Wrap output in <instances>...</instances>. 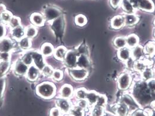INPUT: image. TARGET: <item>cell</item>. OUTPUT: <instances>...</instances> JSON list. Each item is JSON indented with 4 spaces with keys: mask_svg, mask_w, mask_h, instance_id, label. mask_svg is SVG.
I'll return each mask as SVG.
<instances>
[{
    "mask_svg": "<svg viewBox=\"0 0 155 116\" xmlns=\"http://www.w3.org/2000/svg\"><path fill=\"white\" fill-rule=\"evenodd\" d=\"M134 7L147 12H153L155 5L152 0H130Z\"/></svg>",
    "mask_w": 155,
    "mask_h": 116,
    "instance_id": "cell-2",
    "label": "cell"
},
{
    "mask_svg": "<svg viewBox=\"0 0 155 116\" xmlns=\"http://www.w3.org/2000/svg\"><path fill=\"white\" fill-rule=\"evenodd\" d=\"M132 78L128 73H123L119 77L118 86L122 90H127L130 85Z\"/></svg>",
    "mask_w": 155,
    "mask_h": 116,
    "instance_id": "cell-7",
    "label": "cell"
},
{
    "mask_svg": "<svg viewBox=\"0 0 155 116\" xmlns=\"http://www.w3.org/2000/svg\"><path fill=\"white\" fill-rule=\"evenodd\" d=\"M28 69V67L23 63L22 60H18L14 65V71L15 73L19 76H24L26 75Z\"/></svg>",
    "mask_w": 155,
    "mask_h": 116,
    "instance_id": "cell-9",
    "label": "cell"
},
{
    "mask_svg": "<svg viewBox=\"0 0 155 116\" xmlns=\"http://www.w3.org/2000/svg\"><path fill=\"white\" fill-rule=\"evenodd\" d=\"M124 25L133 26L137 23L139 21L138 17L134 14H126L124 16Z\"/></svg>",
    "mask_w": 155,
    "mask_h": 116,
    "instance_id": "cell-20",
    "label": "cell"
},
{
    "mask_svg": "<svg viewBox=\"0 0 155 116\" xmlns=\"http://www.w3.org/2000/svg\"><path fill=\"white\" fill-rule=\"evenodd\" d=\"M31 45L32 43L31 39L25 36L18 41V46L20 49L24 50L30 49L31 47Z\"/></svg>",
    "mask_w": 155,
    "mask_h": 116,
    "instance_id": "cell-25",
    "label": "cell"
},
{
    "mask_svg": "<svg viewBox=\"0 0 155 116\" xmlns=\"http://www.w3.org/2000/svg\"><path fill=\"white\" fill-rule=\"evenodd\" d=\"M98 94L95 91H87L86 97V100L87 101L89 105H96L97 98H98Z\"/></svg>",
    "mask_w": 155,
    "mask_h": 116,
    "instance_id": "cell-26",
    "label": "cell"
},
{
    "mask_svg": "<svg viewBox=\"0 0 155 116\" xmlns=\"http://www.w3.org/2000/svg\"><path fill=\"white\" fill-rule=\"evenodd\" d=\"M78 56L77 53L72 50L67 52L66 57L64 58V63L67 67L70 69L77 67V62Z\"/></svg>",
    "mask_w": 155,
    "mask_h": 116,
    "instance_id": "cell-6",
    "label": "cell"
},
{
    "mask_svg": "<svg viewBox=\"0 0 155 116\" xmlns=\"http://www.w3.org/2000/svg\"><path fill=\"white\" fill-rule=\"evenodd\" d=\"M66 48L63 46L58 47L56 48L54 51V58L59 60H64L66 55Z\"/></svg>",
    "mask_w": 155,
    "mask_h": 116,
    "instance_id": "cell-22",
    "label": "cell"
},
{
    "mask_svg": "<svg viewBox=\"0 0 155 116\" xmlns=\"http://www.w3.org/2000/svg\"><path fill=\"white\" fill-rule=\"evenodd\" d=\"M134 68L138 72H142L146 68V65L144 62L140 60H137L134 63Z\"/></svg>",
    "mask_w": 155,
    "mask_h": 116,
    "instance_id": "cell-42",
    "label": "cell"
},
{
    "mask_svg": "<svg viewBox=\"0 0 155 116\" xmlns=\"http://www.w3.org/2000/svg\"><path fill=\"white\" fill-rule=\"evenodd\" d=\"M5 11H7V9H6V7L5 6V5H4L2 4H0V15L2 13H3Z\"/></svg>",
    "mask_w": 155,
    "mask_h": 116,
    "instance_id": "cell-53",
    "label": "cell"
},
{
    "mask_svg": "<svg viewBox=\"0 0 155 116\" xmlns=\"http://www.w3.org/2000/svg\"><path fill=\"white\" fill-rule=\"evenodd\" d=\"M73 95V88L71 85L68 84H65L61 87L60 90V95L61 98L68 99L71 98Z\"/></svg>",
    "mask_w": 155,
    "mask_h": 116,
    "instance_id": "cell-13",
    "label": "cell"
},
{
    "mask_svg": "<svg viewBox=\"0 0 155 116\" xmlns=\"http://www.w3.org/2000/svg\"><path fill=\"white\" fill-rule=\"evenodd\" d=\"M120 5L123 10L126 14L134 13V7L130 0H122Z\"/></svg>",
    "mask_w": 155,
    "mask_h": 116,
    "instance_id": "cell-21",
    "label": "cell"
},
{
    "mask_svg": "<svg viewBox=\"0 0 155 116\" xmlns=\"http://www.w3.org/2000/svg\"><path fill=\"white\" fill-rule=\"evenodd\" d=\"M10 53L8 52H0L1 62H10L11 59Z\"/></svg>",
    "mask_w": 155,
    "mask_h": 116,
    "instance_id": "cell-45",
    "label": "cell"
},
{
    "mask_svg": "<svg viewBox=\"0 0 155 116\" xmlns=\"http://www.w3.org/2000/svg\"><path fill=\"white\" fill-rule=\"evenodd\" d=\"M142 77L145 81H149L150 80H152L153 77V72L151 68H146L142 72Z\"/></svg>",
    "mask_w": 155,
    "mask_h": 116,
    "instance_id": "cell-29",
    "label": "cell"
},
{
    "mask_svg": "<svg viewBox=\"0 0 155 116\" xmlns=\"http://www.w3.org/2000/svg\"><path fill=\"white\" fill-rule=\"evenodd\" d=\"M154 36H155V31H154Z\"/></svg>",
    "mask_w": 155,
    "mask_h": 116,
    "instance_id": "cell-57",
    "label": "cell"
},
{
    "mask_svg": "<svg viewBox=\"0 0 155 116\" xmlns=\"http://www.w3.org/2000/svg\"><path fill=\"white\" fill-rule=\"evenodd\" d=\"M124 25V20L123 15H116L111 20V26L114 29H120Z\"/></svg>",
    "mask_w": 155,
    "mask_h": 116,
    "instance_id": "cell-17",
    "label": "cell"
},
{
    "mask_svg": "<svg viewBox=\"0 0 155 116\" xmlns=\"http://www.w3.org/2000/svg\"><path fill=\"white\" fill-rule=\"evenodd\" d=\"M2 23V22H1V19H0V24Z\"/></svg>",
    "mask_w": 155,
    "mask_h": 116,
    "instance_id": "cell-56",
    "label": "cell"
},
{
    "mask_svg": "<svg viewBox=\"0 0 155 116\" xmlns=\"http://www.w3.org/2000/svg\"><path fill=\"white\" fill-rule=\"evenodd\" d=\"M149 114L147 111H144L142 110H136L133 111L132 116H149Z\"/></svg>",
    "mask_w": 155,
    "mask_h": 116,
    "instance_id": "cell-47",
    "label": "cell"
},
{
    "mask_svg": "<svg viewBox=\"0 0 155 116\" xmlns=\"http://www.w3.org/2000/svg\"><path fill=\"white\" fill-rule=\"evenodd\" d=\"M6 34V28L5 24L2 23L0 24V40L4 38Z\"/></svg>",
    "mask_w": 155,
    "mask_h": 116,
    "instance_id": "cell-48",
    "label": "cell"
},
{
    "mask_svg": "<svg viewBox=\"0 0 155 116\" xmlns=\"http://www.w3.org/2000/svg\"><path fill=\"white\" fill-rule=\"evenodd\" d=\"M90 65V60L87 55H80L78 56V62H77V67L80 68L87 69L89 68Z\"/></svg>",
    "mask_w": 155,
    "mask_h": 116,
    "instance_id": "cell-16",
    "label": "cell"
},
{
    "mask_svg": "<svg viewBox=\"0 0 155 116\" xmlns=\"http://www.w3.org/2000/svg\"><path fill=\"white\" fill-rule=\"evenodd\" d=\"M31 22L34 26L41 27L45 23V19L43 14L38 12H35L30 16Z\"/></svg>",
    "mask_w": 155,
    "mask_h": 116,
    "instance_id": "cell-12",
    "label": "cell"
},
{
    "mask_svg": "<svg viewBox=\"0 0 155 116\" xmlns=\"http://www.w3.org/2000/svg\"><path fill=\"white\" fill-rule=\"evenodd\" d=\"M54 47L50 43H46L43 44L41 47V54L43 56H50L54 53Z\"/></svg>",
    "mask_w": 155,
    "mask_h": 116,
    "instance_id": "cell-19",
    "label": "cell"
},
{
    "mask_svg": "<svg viewBox=\"0 0 155 116\" xmlns=\"http://www.w3.org/2000/svg\"><path fill=\"white\" fill-rule=\"evenodd\" d=\"M72 116L71 115H70V114H66V115H64V116Z\"/></svg>",
    "mask_w": 155,
    "mask_h": 116,
    "instance_id": "cell-54",
    "label": "cell"
},
{
    "mask_svg": "<svg viewBox=\"0 0 155 116\" xmlns=\"http://www.w3.org/2000/svg\"><path fill=\"white\" fill-rule=\"evenodd\" d=\"M11 35L14 39L19 41L24 37H25V29L22 26H20L16 28L12 29L11 31Z\"/></svg>",
    "mask_w": 155,
    "mask_h": 116,
    "instance_id": "cell-15",
    "label": "cell"
},
{
    "mask_svg": "<svg viewBox=\"0 0 155 116\" xmlns=\"http://www.w3.org/2000/svg\"><path fill=\"white\" fill-rule=\"evenodd\" d=\"M75 23L79 26H83L87 23V19L86 16L82 14H79L75 17Z\"/></svg>",
    "mask_w": 155,
    "mask_h": 116,
    "instance_id": "cell-37",
    "label": "cell"
},
{
    "mask_svg": "<svg viewBox=\"0 0 155 116\" xmlns=\"http://www.w3.org/2000/svg\"><path fill=\"white\" fill-rule=\"evenodd\" d=\"M5 88V78L2 77L0 78V98L2 96Z\"/></svg>",
    "mask_w": 155,
    "mask_h": 116,
    "instance_id": "cell-49",
    "label": "cell"
},
{
    "mask_svg": "<svg viewBox=\"0 0 155 116\" xmlns=\"http://www.w3.org/2000/svg\"><path fill=\"white\" fill-rule=\"evenodd\" d=\"M106 103H107V98L105 95H98L97 100V102L96 104V105L104 107V106L106 105Z\"/></svg>",
    "mask_w": 155,
    "mask_h": 116,
    "instance_id": "cell-43",
    "label": "cell"
},
{
    "mask_svg": "<svg viewBox=\"0 0 155 116\" xmlns=\"http://www.w3.org/2000/svg\"><path fill=\"white\" fill-rule=\"evenodd\" d=\"M121 103L127 105L129 110L132 109V110H137L138 106L136 101L133 100V97L129 95H124L122 97V101Z\"/></svg>",
    "mask_w": 155,
    "mask_h": 116,
    "instance_id": "cell-14",
    "label": "cell"
},
{
    "mask_svg": "<svg viewBox=\"0 0 155 116\" xmlns=\"http://www.w3.org/2000/svg\"><path fill=\"white\" fill-rule=\"evenodd\" d=\"M126 45L129 47L133 48L137 46L139 43V37L136 35H130L128 36L126 39Z\"/></svg>",
    "mask_w": 155,
    "mask_h": 116,
    "instance_id": "cell-27",
    "label": "cell"
},
{
    "mask_svg": "<svg viewBox=\"0 0 155 116\" xmlns=\"http://www.w3.org/2000/svg\"><path fill=\"white\" fill-rule=\"evenodd\" d=\"M61 15V11L54 6H47L43 12L45 20L52 22Z\"/></svg>",
    "mask_w": 155,
    "mask_h": 116,
    "instance_id": "cell-3",
    "label": "cell"
},
{
    "mask_svg": "<svg viewBox=\"0 0 155 116\" xmlns=\"http://www.w3.org/2000/svg\"><path fill=\"white\" fill-rule=\"evenodd\" d=\"M147 86L150 91L155 92V80H149L147 84Z\"/></svg>",
    "mask_w": 155,
    "mask_h": 116,
    "instance_id": "cell-50",
    "label": "cell"
},
{
    "mask_svg": "<svg viewBox=\"0 0 155 116\" xmlns=\"http://www.w3.org/2000/svg\"><path fill=\"white\" fill-rule=\"evenodd\" d=\"M13 41L9 38H3L0 40V52L10 53L14 49Z\"/></svg>",
    "mask_w": 155,
    "mask_h": 116,
    "instance_id": "cell-8",
    "label": "cell"
},
{
    "mask_svg": "<svg viewBox=\"0 0 155 116\" xmlns=\"http://www.w3.org/2000/svg\"><path fill=\"white\" fill-rule=\"evenodd\" d=\"M10 62H1L0 63V77L4 75L9 69Z\"/></svg>",
    "mask_w": 155,
    "mask_h": 116,
    "instance_id": "cell-39",
    "label": "cell"
},
{
    "mask_svg": "<svg viewBox=\"0 0 155 116\" xmlns=\"http://www.w3.org/2000/svg\"><path fill=\"white\" fill-rule=\"evenodd\" d=\"M87 93V91L85 88H81L78 89V90L76 91L75 95L78 100H83V99H86Z\"/></svg>",
    "mask_w": 155,
    "mask_h": 116,
    "instance_id": "cell-40",
    "label": "cell"
},
{
    "mask_svg": "<svg viewBox=\"0 0 155 116\" xmlns=\"http://www.w3.org/2000/svg\"><path fill=\"white\" fill-rule=\"evenodd\" d=\"M70 76L76 81H83L86 79L88 75V71L86 69L74 68L69 70Z\"/></svg>",
    "mask_w": 155,
    "mask_h": 116,
    "instance_id": "cell-4",
    "label": "cell"
},
{
    "mask_svg": "<svg viewBox=\"0 0 155 116\" xmlns=\"http://www.w3.org/2000/svg\"><path fill=\"white\" fill-rule=\"evenodd\" d=\"M131 56V52L128 47H123L118 52V57L123 61H127Z\"/></svg>",
    "mask_w": 155,
    "mask_h": 116,
    "instance_id": "cell-23",
    "label": "cell"
},
{
    "mask_svg": "<svg viewBox=\"0 0 155 116\" xmlns=\"http://www.w3.org/2000/svg\"><path fill=\"white\" fill-rule=\"evenodd\" d=\"M51 77L55 81H60L63 78V72L60 70H54Z\"/></svg>",
    "mask_w": 155,
    "mask_h": 116,
    "instance_id": "cell-41",
    "label": "cell"
},
{
    "mask_svg": "<svg viewBox=\"0 0 155 116\" xmlns=\"http://www.w3.org/2000/svg\"><path fill=\"white\" fill-rule=\"evenodd\" d=\"M36 93L43 98L51 99L55 96L56 87L51 82H43L37 87Z\"/></svg>",
    "mask_w": 155,
    "mask_h": 116,
    "instance_id": "cell-1",
    "label": "cell"
},
{
    "mask_svg": "<svg viewBox=\"0 0 155 116\" xmlns=\"http://www.w3.org/2000/svg\"><path fill=\"white\" fill-rule=\"evenodd\" d=\"M104 107L98 105H95L91 111V116H104Z\"/></svg>",
    "mask_w": 155,
    "mask_h": 116,
    "instance_id": "cell-30",
    "label": "cell"
},
{
    "mask_svg": "<svg viewBox=\"0 0 155 116\" xmlns=\"http://www.w3.org/2000/svg\"><path fill=\"white\" fill-rule=\"evenodd\" d=\"M37 34V30L34 26H29L25 29V36L31 39Z\"/></svg>",
    "mask_w": 155,
    "mask_h": 116,
    "instance_id": "cell-28",
    "label": "cell"
},
{
    "mask_svg": "<svg viewBox=\"0 0 155 116\" xmlns=\"http://www.w3.org/2000/svg\"><path fill=\"white\" fill-rule=\"evenodd\" d=\"M144 52L150 56L154 55L155 54V43H147L144 47Z\"/></svg>",
    "mask_w": 155,
    "mask_h": 116,
    "instance_id": "cell-35",
    "label": "cell"
},
{
    "mask_svg": "<svg viewBox=\"0 0 155 116\" xmlns=\"http://www.w3.org/2000/svg\"><path fill=\"white\" fill-rule=\"evenodd\" d=\"M62 114L63 113L61 110L57 107L51 108L49 113L50 116H63Z\"/></svg>",
    "mask_w": 155,
    "mask_h": 116,
    "instance_id": "cell-46",
    "label": "cell"
},
{
    "mask_svg": "<svg viewBox=\"0 0 155 116\" xmlns=\"http://www.w3.org/2000/svg\"><path fill=\"white\" fill-rule=\"evenodd\" d=\"M22 62L24 63L28 67L33 65V59L31 55V53H27L24 55V56L21 58Z\"/></svg>",
    "mask_w": 155,
    "mask_h": 116,
    "instance_id": "cell-34",
    "label": "cell"
},
{
    "mask_svg": "<svg viewBox=\"0 0 155 116\" xmlns=\"http://www.w3.org/2000/svg\"><path fill=\"white\" fill-rule=\"evenodd\" d=\"M144 54V49L141 46H136L133 47L132 51V57L133 59L139 60L142 58Z\"/></svg>",
    "mask_w": 155,
    "mask_h": 116,
    "instance_id": "cell-24",
    "label": "cell"
},
{
    "mask_svg": "<svg viewBox=\"0 0 155 116\" xmlns=\"http://www.w3.org/2000/svg\"><path fill=\"white\" fill-rule=\"evenodd\" d=\"M109 1L111 7L116 9L120 5L122 0H109Z\"/></svg>",
    "mask_w": 155,
    "mask_h": 116,
    "instance_id": "cell-51",
    "label": "cell"
},
{
    "mask_svg": "<svg viewBox=\"0 0 155 116\" xmlns=\"http://www.w3.org/2000/svg\"><path fill=\"white\" fill-rule=\"evenodd\" d=\"M12 17H13V15L11 12L7 10L1 14L0 19H1L2 23L8 24L10 22Z\"/></svg>",
    "mask_w": 155,
    "mask_h": 116,
    "instance_id": "cell-31",
    "label": "cell"
},
{
    "mask_svg": "<svg viewBox=\"0 0 155 116\" xmlns=\"http://www.w3.org/2000/svg\"><path fill=\"white\" fill-rule=\"evenodd\" d=\"M87 49L85 45H81L78 49V52L80 53V55H86Z\"/></svg>",
    "mask_w": 155,
    "mask_h": 116,
    "instance_id": "cell-52",
    "label": "cell"
},
{
    "mask_svg": "<svg viewBox=\"0 0 155 116\" xmlns=\"http://www.w3.org/2000/svg\"><path fill=\"white\" fill-rule=\"evenodd\" d=\"M69 114L72 116H84V110L76 105L71 108Z\"/></svg>",
    "mask_w": 155,
    "mask_h": 116,
    "instance_id": "cell-33",
    "label": "cell"
},
{
    "mask_svg": "<svg viewBox=\"0 0 155 116\" xmlns=\"http://www.w3.org/2000/svg\"><path fill=\"white\" fill-rule=\"evenodd\" d=\"M8 24L11 29L16 28L20 26H21V19L17 16H13L12 17L10 22Z\"/></svg>",
    "mask_w": 155,
    "mask_h": 116,
    "instance_id": "cell-36",
    "label": "cell"
},
{
    "mask_svg": "<svg viewBox=\"0 0 155 116\" xmlns=\"http://www.w3.org/2000/svg\"><path fill=\"white\" fill-rule=\"evenodd\" d=\"M31 55L33 59L34 65L41 70L45 66L43 56L41 54V53H38L36 52H31Z\"/></svg>",
    "mask_w": 155,
    "mask_h": 116,
    "instance_id": "cell-11",
    "label": "cell"
},
{
    "mask_svg": "<svg viewBox=\"0 0 155 116\" xmlns=\"http://www.w3.org/2000/svg\"><path fill=\"white\" fill-rule=\"evenodd\" d=\"M153 25H154V26L155 27V19L154 20V21H153Z\"/></svg>",
    "mask_w": 155,
    "mask_h": 116,
    "instance_id": "cell-55",
    "label": "cell"
},
{
    "mask_svg": "<svg viewBox=\"0 0 155 116\" xmlns=\"http://www.w3.org/2000/svg\"><path fill=\"white\" fill-rule=\"evenodd\" d=\"M55 105L58 108L63 114H68L73 107L71 102L66 98H58L55 101Z\"/></svg>",
    "mask_w": 155,
    "mask_h": 116,
    "instance_id": "cell-5",
    "label": "cell"
},
{
    "mask_svg": "<svg viewBox=\"0 0 155 116\" xmlns=\"http://www.w3.org/2000/svg\"><path fill=\"white\" fill-rule=\"evenodd\" d=\"M40 70L34 65L28 67V69L26 73V77L30 81H35L37 80L40 75Z\"/></svg>",
    "mask_w": 155,
    "mask_h": 116,
    "instance_id": "cell-10",
    "label": "cell"
},
{
    "mask_svg": "<svg viewBox=\"0 0 155 116\" xmlns=\"http://www.w3.org/2000/svg\"><path fill=\"white\" fill-rule=\"evenodd\" d=\"M54 70L50 65H45V67L41 70V73L45 77H51Z\"/></svg>",
    "mask_w": 155,
    "mask_h": 116,
    "instance_id": "cell-38",
    "label": "cell"
},
{
    "mask_svg": "<svg viewBox=\"0 0 155 116\" xmlns=\"http://www.w3.org/2000/svg\"><path fill=\"white\" fill-rule=\"evenodd\" d=\"M78 106L82 108L83 110H86L89 107V104L87 101L86 99L78 100Z\"/></svg>",
    "mask_w": 155,
    "mask_h": 116,
    "instance_id": "cell-44",
    "label": "cell"
},
{
    "mask_svg": "<svg viewBox=\"0 0 155 116\" xmlns=\"http://www.w3.org/2000/svg\"><path fill=\"white\" fill-rule=\"evenodd\" d=\"M114 45L117 49H120L123 47H124L126 45V39L123 37H116L114 40Z\"/></svg>",
    "mask_w": 155,
    "mask_h": 116,
    "instance_id": "cell-32",
    "label": "cell"
},
{
    "mask_svg": "<svg viewBox=\"0 0 155 116\" xmlns=\"http://www.w3.org/2000/svg\"><path fill=\"white\" fill-rule=\"evenodd\" d=\"M115 111L119 116H127L129 114V108L127 105L120 103L115 107Z\"/></svg>",
    "mask_w": 155,
    "mask_h": 116,
    "instance_id": "cell-18",
    "label": "cell"
}]
</instances>
